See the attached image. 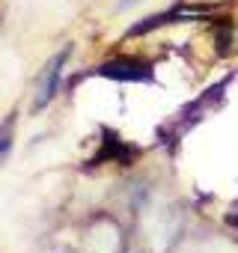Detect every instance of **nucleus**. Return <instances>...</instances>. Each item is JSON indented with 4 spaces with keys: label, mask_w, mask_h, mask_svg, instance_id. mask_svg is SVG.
<instances>
[{
    "label": "nucleus",
    "mask_w": 238,
    "mask_h": 253,
    "mask_svg": "<svg viewBox=\"0 0 238 253\" xmlns=\"http://www.w3.org/2000/svg\"><path fill=\"white\" fill-rule=\"evenodd\" d=\"M69 60V48H63L51 63H48V69H45V75H42V81H39V92H36V101H33V110H42L51 98H54V92H57V81H60V72H63V63Z\"/></svg>",
    "instance_id": "nucleus-2"
},
{
    "label": "nucleus",
    "mask_w": 238,
    "mask_h": 253,
    "mask_svg": "<svg viewBox=\"0 0 238 253\" xmlns=\"http://www.w3.org/2000/svg\"><path fill=\"white\" fill-rule=\"evenodd\" d=\"M229 220H232V223H235V226H238V214H232V217H229Z\"/></svg>",
    "instance_id": "nucleus-6"
},
{
    "label": "nucleus",
    "mask_w": 238,
    "mask_h": 253,
    "mask_svg": "<svg viewBox=\"0 0 238 253\" xmlns=\"http://www.w3.org/2000/svg\"><path fill=\"white\" fill-rule=\"evenodd\" d=\"M12 149V125H3L0 128V161H3Z\"/></svg>",
    "instance_id": "nucleus-3"
},
{
    "label": "nucleus",
    "mask_w": 238,
    "mask_h": 253,
    "mask_svg": "<svg viewBox=\"0 0 238 253\" xmlns=\"http://www.w3.org/2000/svg\"><path fill=\"white\" fill-rule=\"evenodd\" d=\"M95 75L110 78V81H152V69L134 57H119V60L101 63L95 69Z\"/></svg>",
    "instance_id": "nucleus-1"
},
{
    "label": "nucleus",
    "mask_w": 238,
    "mask_h": 253,
    "mask_svg": "<svg viewBox=\"0 0 238 253\" xmlns=\"http://www.w3.org/2000/svg\"><path fill=\"white\" fill-rule=\"evenodd\" d=\"M229 39H232V24H229V21H223V27L217 30V51H220V54H226V51H229Z\"/></svg>",
    "instance_id": "nucleus-4"
},
{
    "label": "nucleus",
    "mask_w": 238,
    "mask_h": 253,
    "mask_svg": "<svg viewBox=\"0 0 238 253\" xmlns=\"http://www.w3.org/2000/svg\"><path fill=\"white\" fill-rule=\"evenodd\" d=\"M134 3H140V0H119V9H128V6H134Z\"/></svg>",
    "instance_id": "nucleus-5"
}]
</instances>
